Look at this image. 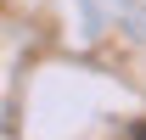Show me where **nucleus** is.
Here are the masks:
<instances>
[{
    "mask_svg": "<svg viewBox=\"0 0 146 140\" xmlns=\"http://www.w3.org/2000/svg\"><path fill=\"white\" fill-rule=\"evenodd\" d=\"M129 140H146V123H141V129H135V135H129Z\"/></svg>",
    "mask_w": 146,
    "mask_h": 140,
    "instance_id": "nucleus-1",
    "label": "nucleus"
}]
</instances>
